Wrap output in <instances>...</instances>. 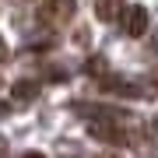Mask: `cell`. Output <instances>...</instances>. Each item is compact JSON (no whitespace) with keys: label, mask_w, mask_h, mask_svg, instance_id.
I'll use <instances>...</instances> for the list:
<instances>
[{"label":"cell","mask_w":158,"mask_h":158,"mask_svg":"<svg viewBox=\"0 0 158 158\" xmlns=\"http://www.w3.org/2000/svg\"><path fill=\"white\" fill-rule=\"evenodd\" d=\"M21 158H46V155H42V151H25Z\"/></svg>","instance_id":"obj_7"},{"label":"cell","mask_w":158,"mask_h":158,"mask_svg":"<svg viewBox=\"0 0 158 158\" xmlns=\"http://www.w3.org/2000/svg\"><path fill=\"white\" fill-rule=\"evenodd\" d=\"M95 158H123V155H113V151H102V155H95Z\"/></svg>","instance_id":"obj_9"},{"label":"cell","mask_w":158,"mask_h":158,"mask_svg":"<svg viewBox=\"0 0 158 158\" xmlns=\"http://www.w3.org/2000/svg\"><path fill=\"white\" fill-rule=\"evenodd\" d=\"M85 70H88V74H106V60H102V56L88 60V63H85Z\"/></svg>","instance_id":"obj_5"},{"label":"cell","mask_w":158,"mask_h":158,"mask_svg":"<svg viewBox=\"0 0 158 158\" xmlns=\"http://www.w3.org/2000/svg\"><path fill=\"white\" fill-rule=\"evenodd\" d=\"M74 14H77V0H42L35 11V21L42 28H63Z\"/></svg>","instance_id":"obj_1"},{"label":"cell","mask_w":158,"mask_h":158,"mask_svg":"<svg viewBox=\"0 0 158 158\" xmlns=\"http://www.w3.org/2000/svg\"><path fill=\"white\" fill-rule=\"evenodd\" d=\"M151 88H155V91H158V70H155V74H151Z\"/></svg>","instance_id":"obj_10"},{"label":"cell","mask_w":158,"mask_h":158,"mask_svg":"<svg viewBox=\"0 0 158 158\" xmlns=\"http://www.w3.org/2000/svg\"><path fill=\"white\" fill-rule=\"evenodd\" d=\"M148 7L144 4H130L123 7V14H119V25H123V35H130V39H141V35L148 32Z\"/></svg>","instance_id":"obj_2"},{"label":"cell","mask_w":158,"mask_h":158,"mask_svg":"<svg viewBox=\"0 0 158 158\" xmlns=\"http://www.w3.org/2000/svg\"><path fill=\"white\" fill-rule=\"evenodd\" d=\"M91 4H95L98 21H116L123 14V0H91Z\"/></svg>","instance_id":"obj_3"},{"label":"cell","mask_w":158,"mask_h":158,"mask_svg":"<svg viewBox=\"0 0 158 158\" xmlns=\"http://www.w3.org/2000/svg\"><path fill=\"white\" fill-rule=\"evenodd\" d=\"M7 60V42H4V35H0V63Z\"/></svg>","instance_id":"obj_6"},{"label":"cell","mask_w":158,"mask_h":158,"mask_svg":"<svg viewBox=\"0 0 158 158\" xmlns=\"http://www.w3.org/2000/svg\"><path fill=\"white\" fill-rule=\"evenodd\" d=\"M0 158H7V141L0 137Z\"/></svg>","instance_id":"obj_8"},{"label":"cell","mask_w":158,"mask_h":158,"mask_svg":"<svg viewBox=\"0 0 158 158\" xmlns=\"http://www.w3.org/2000/svg\"><path fill=\"white\" fill-rule=\"evenodd\" d=\"M7 113H11V109H7V106H0V116H7Z\"/></svg>","instance_id":"obj_11"},{"label":"cell","mask_w":158,"mask_h":158,"mask_svg":"<svg viewBox=\"0 0 158 158\" xmlns=\"http://www.w3.org/2000/svg\"><path fill=\"white\" fill-rule=\"evenodd\" d=\"M11 95L21 98V102H28V98L39 95V85H35V81H14V85H11Z\"/></svg>","instance_id":"obj_4"}]
</instances>
